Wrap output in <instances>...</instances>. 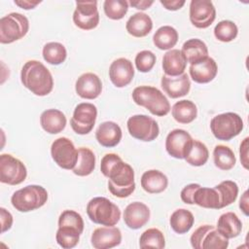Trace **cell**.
I'll use <instances>...</instances> for the list:
<instances>
[{"mask_svg":"<svg viewBox=\"0 0 249 249\" xmlns=\"http://www.w3.org/2000/svg\"><path fill=\"white\" fill-rule=\"evenodd\" d=\"M100 170L107 177L108 190L120 198L129 196L135 190L133 168L114 153L106 154L100 162Z\"/></svg>","mask_w":249,"mask_h":249,"instance_id":"obj_1","label":"cell"},{"mask_svg":"<svg viewBox=\"0 0 249 249\" xmlns=\"http://www.w3.org/2000/svg\"><path fill=\"white\" fill-rule=\"evenodd\" d=\"M22 85L38 96L48 95L53 88V79L50 70L38 60H28L20 71Z\"/></svg>","mask_w":249,"mask_h":249,"instance_id":"obj_2","label":"cell"},{"mask_svg":"<svg viewBox=\"0 0 249 249\" xmlns=\"http://www.w3.org/2000/svg\"><path fill=\"white\" fill-rule=\"evenodd\" d=\"M133 101L148 109L153 115L163 117L170 111V104L165 95L157 88L151 86H140L132 91Z\"/></svg>","mask_w":249,"mask_h":249,"instance_id":"obj_3","label":"cell"},{"mask_svg":"<svg viewBox=\"0 0 249 249\" xmlns=\"http://www.w3.org/2000/svg\"><path fill=\"white\" fill-rule=\"evenodd\" d=\"M87 214L91 222L105 227L115 226L121 218L120 208L103 196L93 197L88 202Z\"/></svg>","mask_w":249,"mask_h":249,"instance_id":"obj_4","label":"cell"},{"mask_svg":"<svg viewBox=\"0 0 249 249\" xmlns=\"http://www.w3.org/2000/svg\"><path fill=\"white\" fill-rule=\"evenodd\" d=\"M48 200L47 190L39 185H28L16 191L12 197V205L19 212H29L42 207Z\"/></svg>","mask_w":249,"mask_h":249,"instance_id":"obj_5","label":"cell"},{"mask_svg":"<svg viewBox=\"0 0 249 249\" xmlns=\"http://www.w3.org/2000/svg\"><path fill=\"white\" fill-rule=\"evenodd\" d=\"M210 129L218 140L229 141L242 131L243 121L236 113H223L212 118Z\"/></svg>","mask_w":249,"mask_h":249,"instance_id":"obj_6","label":"cell"},{"mask_svg":"<svg viewBox=\"0 0 249 249\" xmlns=\"http://www.w3.org/2000/svg\"><path fill=\"white\" fill-rule=\"evenodd\" d=\"M29 29L27 18L19 13H10L0 19V42L11 44L24 37Z\"/></svg>","mask_w":249,"mask_h":249,"instance_id":"obj_7","label":"cell"},{"mask_svg":"<svg viewBox=\"0 0 249 249\" xmlns=\"http://www.w3.org/2000/svg\"><path fill=\"white\" fill-rule=\"evenodd\" d=\"M191 245L195 249H226L229 239L212 225L198 227L191 235Z\"/></svg>","mask_w":249,"mask_h":249,"instance_id":"obj_8","label":"cell"},{"mask_svg":"<svg viewBox=\"0 0 249 249\" xmlns=\"http://www.w3.org/2000/svg\"><path fill=\"white\" fill-rule=\"evenodd\" d=\"M127 130L129 134L138 140L150 142L155 140L160 133L157 122L146 115H134L127 120Z\"/></svg>","mask_w":249,"mask_h":249,"instance_id":"obj_9","label":"cell"},{"mask_svg":"<svg viewBox=\"0 0 249 249\" xmlns=\"http://www.w3.org/2000/svg\"><path fill=\"white\" fill-rule=\"evenodd\" d=\"M51 155L54 162L63 169H73L77 163L79 151L67 137L55 139L51 146Z\"/></svg>","mask_w":249,"mask_h":249,"instance_id":"obj_10","label":"cell"},{"mask_svg":"<svg viewBox=\"0 0 249 249\" xmlns=\"http://www.w3.org/2000/svg\"><path fill=\"white\" fill-rule=\"evenodd\" d=\"M27 176V170L22 161L10 154L0 156V181L8 185H18Z\"/></svg>","mask_w":249,"mask_h":249,"instance_id":"obj_11","label":"cell"},{"mask_svg":"<svg viewBox=\"0 0 249 249\" xmlns=\"http://www.w3.org/2000/svg\"><path fill=\"white\" fill-rule=\"evenodd\" d=\"M96 117L97 109L92 103H79L74 109L70 125L77 134H88L92 130Z\"/></svg>","mask_w":249,"mask_h":249,"instance_id":"obj_12","label":"cell"},{"mask_svg":"<svg viewBox=\"0 0 249 249\" xmlns=\"http://www.w3.org/2000/svg\"><path fill=\"white\" fill-rule=\"evenodd\" d=\"M73 21L77 27L83 30L95 28L99 23L97 1H77Z\"/></svg>","mask_w":249,"mask_h":249,"instance_id":"obj_13","label":"cell"},{"mask_svg":"<svg viewBox=\"0 0 249 249\" xmlns=\"http://www.w3.org/2000/svg\"><path fill=\"white\" fill-rule=\"evenodd\" d=\"M194 139L184 129L176 128L171 130L165 139L166 152L175 159H185L191 150Z\"/></svg>","mask_w":249,"mask_h":249,"instance_id":"obj_14","label":"cell"},{"mask_svg":"<svg viewBox=\"0 0 249 249\" xmlns=\"http://www.w3.org/2000/svg\"><path fill=\"white\" fill-rule=\"evenodd\" d=\"M216 18V10L210 0H192L190 20L197 28H207Z\"/></svg>","mask_w":249,"mask_h":249,"instance_id":"obj_15","label":"cell"},{"mask_svg":"<svg viewBox=\"0 0 249 249\" xmlns=\"http://www.w3.org/2000/svg\"><path fill=\"white\" fill-rule=\"evenodd\" d=\"M134 77L132 62L124 57L115 59L109 68V78L117 88H124L130 84Z\"/></svg>","mask_w":249,"mask_h":249,"instance_id":"obj_16","label":"cell"},{"mask_svg":"<svg viewBox=\"0 0 249 249\" xmlns=\"http://www.w3.org/2000/svg\"><path fill=\"white\" fill-rule=\"evenodd\" d=\"M75 89L77 94L85 99H95L102 91L100 78L91 72L82 74L76 81Z\"/></svg>","mask_w":249,"mask_h":249,"instance_id":"obj_17","label":"cell"},{"mask_svg":"<svg viewBox=\"0 0 249 249\" xmlns=\"http://www.w3.org/2000/svg\"><path fill=\"white\" fill-rule=\"evenodd\" d=\"M91 245L96 249H108L118 246L122 242V232L116 227L97 228L91 234Z\"/></svg>","mask_w":249,"mask_h":249,"instance_id":"obj_18","label":"cell"},{"mask_svg":"<svg viewBox=\"0 0 249 249\" xmlns=\"http://www.w3.org/2000/svg\"><path fill=\"white\" fill-rule=\"evenodd\" d=\"M150 219L149 207L140 201L129 203L124 211V224L132 230H138L145 226Z\"/></svg>","mask_w":249,"mask_h":249,"instance_id":"obj_19","label":"cell"},{"mask_svg":"<svg viewBox=\"0 0 249 249\" xmlns=\"http://www.w3.org/2000/svg\"><path fill=\"white\" fill-rule=\"evenodd\" d=\"M163 91L171 98H179L189 93L191 89V81L186 73L179 76L171 77L163 75L160 81Z\"/></svg>","mask_w":249,"mask_h":249,"instance_id":"obj_20","label":"cell"},{"mask_svg":"<svg viewBox=\"0 0 249 249\" xmlns=\"http://www.w3.org/2000/svg\"><path fill=\"white\" fill-rule=\"evenodd\" d=\"M191 78L198 84H206L211 82L217 75L218 66L216 61L207 56L194 64H191L189 68Z\"/></svg>","mask_w":249,"mask_h":249,"instance_id":"obj_21","label":"cell"},{"mask_svg":"<svg viewBox=\"0 0 249 249\" xmlns=\"http://www.w3.org/2000/svg\"><path fill=\"white\" fill-rule=\"evenodd\" d=\"M122 136L123 133L120 125L111 121L100 124L95 131V138L97 142L106 148L117 146L120 143Z\"/></svg>","mask_w":249,"mask_h":249,"instance_id":"obj_22","label":"cell"},{"mask_svg":"<svg viewBox=\"0 0 249 249\" xmlns=\"http://www.w3.org/2000/svg\"><path fill=\"white\" fill-rule=\"evenodd\" d=\"M187 60L181 50L171 49L162 57V69L167 76L175 77L184 73Z\"/></svg>","mask_w":249,"mask_h":249,"instance_id":"obj_23","label":"cell"},{"mask_svg":"<svg viewBox=\"0 0 249 249\" xmlns=\"http://www.w3.org/2000/svg\"><path fill=\"white\" fill-rule=\"evenodd\" d=\"M66 122L65 115L57 109H48L40 116L42 128L50 134L61 132L66 126Z\"/></svg>","mask_w":249,"mask_h":249,"instance_id":"obj_24","label":"cell"},{"mask_svg":"<svg viewBox=\"0 0 249 249\" xmlns=\"http://www.w3.org/2000/svg\"><path fill=\"white\" fill-rule=\"evenodd\" d=\"M141 187L149 194H160L163 192L168 185V179L165 174L157 169L145 171L141 176Z\"/></svg>","mask_w":249,"mask_h":249,"instance_id":"obj_25","label":"cell"},{"mask_svg":"<svg viewBox=\"0 0 249 249\" xmlns=\"http://www.w3.org/2000/svg\"><path fill=\"white\" fill-rule=\"evenodd\" d=\"M153 28L152 18L145 13H135L125 24V29L133 37L141 38L147 36Z\"/></svg>","mask_w":249,"mask_h":249,"instance_id":"obj_26","label":"cell"},{"mask_svg":"<svg viewBox=\"0 0 249 249\" xmlns=\"http://www.w3.org/2000/svg\"><path fill=\"white\" fill-rule=\"evenodd\" d=\"M193 202L203 208L221 209V197L215 188H205L199 186L193 196Z\"/></svg>","mask_w":249,"mask_h":249,"instance_id":"obj_27","label":"cell"},{"mask_svg":"<svg viewBox=\"0 0 249 249\" xmlns=\"http://www.w3.org/2000/svg\"><path fill=\"white\" fill-rule=\"evenodd\" d=\"M218 231L228 239L236 237L242 230V223L233 212H226L222 214L217 223Z\"/></svg>","mask_w":249,"mask_h":249,"instance_id":"obj_28","label":"cell"},{"mask_svg":"<svg viewBox=\"0 0 249 249\" xmlns=\"http://www.w3.org/2000/svg\"><path fill=\"white\" fill-rule=\"evenodd\" d=\"M181 52L184 54L187 62H190L191 64H194L208 56V49L206 44L197 38H193L186 41L182 46Z\"/></svg>","mask_w":249,"mask_h":249,"instance_id":"obj_29","label":"cell"},{"mask_svg":"<svg viewBox=\"0 0 249 249\" xmlns=\"http://www.w3.org/2000/svg\"><path fill=\"white\" fill-rule=\"evenodd\" d=\"M172 117L180 124H190L197 116V109L196 104L187 99L177 101L171 108Z\"/></svg>","mask_w":249,"mask_h":249,"instance_id":"obj_30","label":"cell"},{"mask_svg":"<svg viewBox=\"0 0 249 249\" xmlns=\"http://www.w3.org/2000/svg\"><path fill=\"white\" fill-rule=\"evenodd\" d=\"M194 222H195V218L193 213L184 208L175 210L171 214L169 219V224L171 229L179 234L188 232L192 229Z\"/></svg>","mask_w":249,"mask_h":249,"instance_id":"obj_31","label":"cell"},{"mask_svg":"<svg viewBox=\"0 0 249 249\" xmlns=\"http://www.w3.org/2000/svg\"><path fill=\"white\" fill-rule=\"evenodd\" d=\"M178 41L177 30L169 25L160 27L153 36L154 45L160 50H170Z\"/></svg>","mask_w":249,"mask_h":249,"instance_id":"obj_32","label":"cell"},{"mask_svg":"<svg viewBox=\"0 0 249 249\" xmlns=\"http://www.w3.org/2000/svg\"><path fill=\"white\" fill-rule=\"evenodd\" d=\"M78 151V160L72 171L78 176H88L94 170L95 156L90 149L86 147H81Z\"/></svg>","mask_w":249,"mask_h":249,"instance_id":"obj_33","label":"cell"},{"mask_svg":"<svg viewBox=\"0 0 249 249\" xmlns=\"http://www.w3.org/2000/svg\"><path fill=\"white\" fill-rule=\"evenodd\" d=\"M213 159L215 165L221 170H230L236 162L233 151L225 145H217L214 148Z\"/></svg>","mask_w":249,"mask_h":249,"instance_id":"obj_34","label":"cell"},{"mask_svg":"<svg viewBox=\"0 0 249 249\" xmlns=\"http://www.w3.org/2000/svg\"><path fill=\"white\" fill-rule=\"evenodd\" d=\"M66 49L61 43L50 42L43 47V57L50 64H61L66 59Z\"/></svg>","mask_w":249,"mask_h":249,"instance_id":"obj_35","label":"cell"},{"mask_svg":"<svg viewBox=\"0 0 249 249\" xmlns=\"http://www.w3.org/2000/svg\"><path fill=\"white\" fill-rule=\"evenodd\" d=\"M80 235L81 232L77 229L68 226H62L58 227L55 239L60 247L64 249H71L78 244Z\"/></svg>","mask_w":249,"mask_h":249,"instance_id":"obj_36","label":"cell"},{"mask_svg":"<svg viewBox=\"0 0 249 249\" xmlns=\"http://www.w3.org/2000/svg\"><path fill=\"white\" fill-rule=\"evenodd\" d=\"M139 246L145 248H158L162 249L165 246V239L163 233L156 228L146 230L140 236Z\"/></svg>","mask_w":249,"mask_h":249,"instance_id":"obj_37","label":"cell"},{"mask_svg":"<svg viewBox=\"0 0 249 249\" xmlns=\"http://www.w3.org/2000/svg\"><path fill=\"white\" fill-rule=\"evenodd\" d=\"M209 158V152L205 144L198 140H194L191 150L185 158L186 161L194 166H201L206 163Z\"/></svg>","mask_w":249,"mask_h":249,"instance_id":"obj_38","label":"cell"},{"mask_svg":"<svg viewBox=\"0 0 249 249\" xmlns=\"http://www.w3.org/2000/svg\"><path fill=\"white\" fill-rule=\"evenodd\" d=\"M221 197L222 208L231 204L235 201L238 195V186L235 182L231 180H226L221 182L219 185L214 187Z\"/></svg>","mask_w":249,"mask_h":249,"instance_id":"obj_39","label":"cell"},{"mask_svg":"<svg viewBox=\"0 0 249 249\" xmlns=\"http://www.w3.org/2000/svg\"><path fill=\"white\" fill-rule=\"evenodd\" d=\"M238 28L231 20H222L218 22L214 28L215 37L221 42H231L236 38Z\"/></svg>","mask_w":249,"mask_h":249,"instance_id":"obj_40","label":"cell"},{"mask_svg":"<svg viewBox=\"0 0 249 249\" xmlns=\"http://www.w3.org/2000/svg\"><path fill=\"white\" fill-rule=\"evenodd\" d=\"M105 15L114 20L122 19L128 10V2L125 0H106L103 4Z\"/></svg>","mask_w":249,"mask_h":249,"instance_id":"obj_41","label":"cell"},{"mask_svg":"<svg viewBox=\"0 0 249 249\" xmlns=\"http://www.w3.org/2000/svg\"><path fill=\"white\" fill-rule=\"evenodd\" d=\"M68 226L77 229L81 233L84 231V220L82 216L74 210H64L58 218V227Z\"/></svg>","mask_w":249,"mask_h":249,"instance_id":"obj_42","label":"cell"},{"mask_svg":"<svg viewBox=\"0 0 249 249\" xmlns=\"http://www.w3.org/2000/svg\"><path fill=\"white\" fill-rule=\"evenodd\" d=\"M156 63V55L153 52L145 50L139 52L135 56V65L139 72L146 73L152 70Z\"/></svg>","mask_w":249,"mask_h":249,"instance_id":"obj_43","label":"cell"},{"mask_svg":"<svg viewBox=\"0 0 249 249\" xmlns=\"http://www.w3.org/2000/svg\"><path fill=\"white\" fill-rule=\"evenodd\" d=\"M199 184H189L186 187L183 188V190L181 191L180 196L181 199L183 200V202L187 203V204H194L193 202V196L195 194V191L199 187Z\"/></svg>","mask_w":249,"mask_h":249,"instance_id":"obj_44","label":"cell"},{"mask_svg":"<svg viewBox=\"0 0 249 249\" xmlns=\"http://www.w3.org/2000/svg\"><path fill=\"white\" fill-rule=\"evenodd\" d=\"M0 215H1V232H5L6 231L12 228L13 216L9 211H7L3 207L0 208Z\"/></svg>","mask_w":249,"mask_h":249,"instance_id":"obj_45","label":"cell"},{"mask_svg":"<svg viewBox=\"0 0 249 249\" xmlns=\"http://www.w3.org/2000/svg\"><path fill=\"white\" fill-rule=\"evenodd\" d=\"M248 140L249 138L246 137L240 144V149H239L240 160L245 169H248Z\"/></svg>","mask_w":249,"mask_h":249,"instance_id":"obj_46","label":"cell"},{"mask_svg":"<svg viewBox=\"0 0 249 249\" xmlns=\"http://www.w3.org/2000/svg\"><path fill=\"white\" fill-rule=\"evenodd\" d=\"M160 2L166 10L169 11H177L185 4L184 0H160Z\"/></svg>","mask_w":249,"mask_h":249,"instance_id":"obj_47","label":"cell"},{"mask_svg":"<svg viewBox=\"0 0 249 249\" xmlns=\"http://www.w3.org/2000/svg\"><path fill=\"white\" fill-rule=\"evenodd\" d=\"M153 0H131L128 2V5L138 10H146L149 9L153 5Z\"/></svg>","mask_w":249,"mask_h":249,"instance_id":"obj_48","label":"cell"},{"mask_svg":"<svg viewBox=\"0 0 249 249\" xmlns=\"http://www.w3.org/2000/svg\"><path fill=\"white\" fill-rule=\"evenodd\" d=\"M41 1H28V0H16L15 4L18 7L24 9V10H30L34 9L38 4H40Z\"/></svg>","mask_w":249,"mask_h":249,"instance_id":"obj_49","label":"cell"},{"mask_svg":"<svg viewBox=\"0 0 249 249\" xmlns=\"http://www.w3.org/2000/svg\"><path fill=\"white\" fill-rule=\"evenodd\" d=\"M239 207L242 212L248 216V191H245L239 200Z\"/></svg>","mask_w":249,"mask_h":249,"instance_id":"obj_50","label":"cell"}]
</instances>
